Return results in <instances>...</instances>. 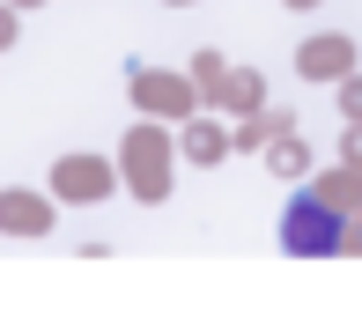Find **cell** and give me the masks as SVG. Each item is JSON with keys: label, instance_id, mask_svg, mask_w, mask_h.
Segmentation results:
<instances>
[{"label": "cell", "instance_id": "1", "mask_svg": "<svg viewBox=\"0 0 362 325\" xmlns=\"http://www.w3.org/2000/svg\"><path fill=\"white\" fill-rule=\"evenodd\" d=\"M281 237H288V252H296V259H303V252H340V222L325 215L318 200H288Z\"/></svg>", "mask_w": 362, "mask_h": 325}, {"label": "cell", "instance_id": "2", "mask_svg": "<svg viewBox=\"0 0 362 325\" xmlns=\"http://www.w3.org/2000/svg\"><path fill=\"white\" fill-rule=\"evenodd\" d=\"M340 104H348L355 119H362V81H355V89H340Z\"/></svg>", "mask_w": 362, "mask_h": 325}]
</instances>
